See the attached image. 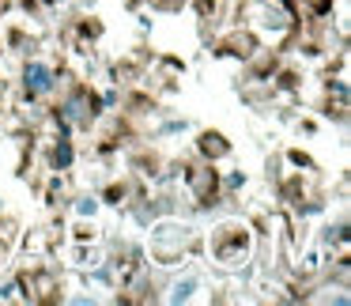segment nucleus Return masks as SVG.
Returning a JSON list of instances; mask_svg holds the SVG:
<instances>
[{"mask_svg":"<svg viewBox=\"0 0 351 306\" xmlns=\"http://www.w3.org/2000/svg\"><path fill=\"white\" fill-rule=\"evenodd\" d=\"M250 250H253V235H250L245 223H223V227L212 235V257L219 261V265H227V268L245 265Z\"/></svg>","mask_w":351,"mask_h":306,"instance_id":"1","label":"nucleus"},{"mask_svg":"<svg viewBox=\"0 0 351 306\" xmlns=\"http://www.w3.org/2000/svg\"><path fill=\"white\" fill-rule=\"evenodd\" d=\"M197 291H200V272H185L182 280H174L167 287V303L170 306H178V303H193V298H197Z\"/></svg>","mask_w":351,"mask_h":306,"instance_id":"2","label":"nucleus"},{"mask_svg":"<svg viewBox=\"0 0 351 306\" xmlns=\"http://www.w3.org/2000/svg\"><path fill=\"white\" fill-rule=\"evenodd\" d=\"M23 80H27V91H31V95L53 91V72H49V64H42V61H31V64H27Z\"/></svg>","mask_w":351,"mask_h":306,"instance_id":"3","label":"nucleus"},{"mask_svg":"<svg viewBox=\"0 0 351 306\" xmlns=\"http://www.w3.org/2000/svg\"><path fill=\"white\" fill-rule=\"evenodd\" d=\"M76 212H80V215H95V212H99V200L84 197V200H80V204H76Z\"/></svg>","mask_w":351,"mask_h":306,"instance_id":"4","label":"nucleus"}]
</instances>
